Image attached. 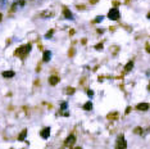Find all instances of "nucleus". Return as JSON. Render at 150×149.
Returning <instances> with one entry per match:
<instances>
[{
    "mask_svg": "<svg viewBox=\"0 0 150 149\" xmlns=\"http://www.w3.org/2000/svg\"><path fill=\"white\" fill-rule=\"evenodd\" d=\"M68 54H69V57H73V54H75V48H72V49H71V50H69V53H68Z\"/></svg>",
    "mask_w": 150,
    "mask_h": 149,
    "instance_id": "obj_23",
    "label": "nucleus"
},
{
    "mask_svg": "<svg viewBox=\"0 0 150 149\" xmlns=\"http://www.w3.org/2000/svg\"><path fill=\"white\" fill-rule=\"evenodd\" d=\"M126 148H127V141H126V139H124L123 134H121V135H118V138H117L116 149H126Z\"/></svg>",
    "mask_w": 150,
    "mask_h": 149,
    "instance_id": "obj_2",
    "label": "nucleus"
},
{
    "mask_svg": "<svg viewBox=\"0 0 150 149\" xmlns=\"http://www.w3.org/2000/svg\"><path fill=\"white\" fill-rule=\"evenodd\" d=\"M59 114H62V116H69V113H68V112H60Z\"/></svg>",
    "mask_w": 150,
    "mask_h": 149,
    "instance_id": "obj_27",
    "label": "nucleus"
},
{
    "mask_svg": "<svg viewBox=\"0 0 150 149\" xmlns=\"http://www.w3.org/2000/svg\"><path fill=\"white\" fill-rule=\"evenodd\" d=\"M87 95L89 96H94V91L93 90H87Z\"/></svg>",
    "mask_w": 150,
    "mask_h": 149,
    "instance_id": "obj_24",
    "label": "nucleus"
},
{
    "mask_svg": "<svg viewBox=\"0 0 150 149\" xmlns=\"http://www.w3.org/2000/svg\"><path fill=\"white\" fill-rule=\"evenodd\" d=\"M75 91L76 90L73 89V87H65V90H64V92L67 95H72V94H75Z\"/></svg>",
    "mask_w": 150,
    "mask_h": 149,
    "instance_id": "obj_17",
    "label": "nucleus"
},
{
    "mask_svg": "<svg viewBox=\"0 0 150 149\" xmlns=\"http://www.w3.org/2000/svg\"><path fill=\"white\" fill-rule=\"evenodd\" d=\"M52 59V51L45 50L44 54H42V62H49Z\"/></svg>",
    "mask_w": 150,
    "mask_h": 149,
    "instance_id": "obj_10",
    "label": "nucleus"
},
{
    "mask_svg": "<svg viewBox=\"0 0 150 149\" xmlns=\"http://www.w3.org/2000/svg\"><path fill=\"white\" fill-rule=\"evenodd\" d=\"M75 143H76V136H75V135H69L67 139H65L64 145H65V146H72Z\"/></svg>",
    "mask_w": 150,
    "mask_h": 149,
    "instance_id": "obj_4",
    "label": "nucleus"
},
{
    "mask_svg": "<svg viewBox=\"0 0 150 149\" xmlns=\"http://www.w3.org/2000/svg\"><path fill=\"white\" fill-rule=\"evenodd\" d=\"M131 109H132L131 107H127V108H126V114H128V113H130V110H131Z\"/></svg>",
    "mask_w": 150,
    "mask_h": 149,
    "instance_id": "obj_26",
    "label": "nucleus"
},
{
    "mask_svg": "<svg viewBox=\"0 0 150 149\" xmlns=\"http://www.w3.org/2000/svg\"><path fill=\"white\" fill-rule=\"evenodd\" d=\"M83 109H85V110H91V109H93V103H91V102L85 103V104H83Z\"/></svg>",
    "mask_w": 150,
    "mask_h": 149,
    "instance_id": "obj_16",
    "label": "nucleus"
},
{
    "mask_svg": "<svg viewBox=\"0 0 150 149\" xmlns=\"http://www.w3.org/2000/svg\"><path fill=\"white\" fill-rule=\"evenodd\" d=\"M98 1H99V0H90V3H91V4H96Z\"/></svg>",
    "mask_w": 150,
    "mask_h": 149,
    "instance_id": "obj_30",
    "label": "nucleus"
},
{
    "mask_svg": "<svg viewBox=\"0 0 150 149\" xmlns=\"http://www.w3.org/2000/svg\"><path fill=\"white\" fill-rule=\"evenodd\" d=\"M53 33H54V30L48 31V32H46V35H45V37H46V39H50V37L53 36Z\"/></svg>",
    "mask_w": 150,
    "mask_h": 149,
    "instance_id": "obj_20",
    "label": "nucleus"
},
{
    "mask_svg": "<svg viewBox=\"0 0 150 149\" xmlns=\"http://www.w3.org/2000/svg\"><path fill=\"white\" fill-rule=\"evenodd\" d=\"M103 32H104L103 28H99V30H98V33H103Z\"/></svg>",
    "mask_w": 150,
    "mask_h": 149,
    "instance_id": "obj_31",
    "label": "nucleus"
},
{
    "mask_svg": "<svg viewBox=\"0 0 150 149\" xmlns=\"http://www.w3.org/2000/svg\"><path fill=\"white\" fill-rule=\"evenodd\" d=\"M30 51H31V44H26V45L19 46V48L14 51V54H16V55H18L21 59H24L27 55H28Z\"/></svg>",
    "mask_w": 150,
    "mask_h": 149,
    "instance_id": "obj_1",
    "label": "nucleus"
},
{
    "mask_svg": "<svg viewBox=\"0 0 150 149\" xmlns=\"http://www.w3.org/2000/svg\"><path fill=\"white\" fill-rule=\"evenodd\" d=\"M53 15H54L53 10H44V12L40 13V17L41 18H52Z\"/></svg>",
    "mask_w": 150,
    "mask_h": 149,
    "instance_id": "obj_9",
    "label": "nucleus"
},
{
    "mask_svg": "<svg viewBox=\"0 0 150 149\" xmlns=\"http://www.w3.org/2000/svg\"><path fill=\"white\" fill-rule=\"evenodd\" d=\"M149 108H150V104H149V103H139V104L136 105V109H137V110H142V112L147 110Z\"/></svg>",
    "mask_w": 150,
    "mask_h": 149,
    "instance_id": "obj_5",
    "label": "nucleus"
},
{
    "mask_svg": "<svg viewBox=\"0 0 150 149\" xmlns=\"http://www.w3.org/2000/svg\"><path fill=\"white\" fill-rule=\"evenodd\" d=\"M110 50H112V54H113V55H117V53H118L119 51V46H117V45H113L110 48Z\"/></svg>",
    "mask_w": 150,
    "mask_h": 149,
    "instance_id": "obj_18",
    "label": "nucleus"
},
{
    "mask_svg": "<svg viewBox=\"0 0 150 149\" xmlns=\"http://www.w3.org/2000/svg\"><path fill=\"white\" fill-rule=\"evenodd\" d=\"M119 4H121V3H119V1H113V5H114V8H116V7H118Z\"/></svg>",
    "mask_w": 150,
    "mask_h": 149,
    "instance_id": "obj_25",
    "label": "nucleus"
},
{
    "mask_svg": "<svg viewBox=\"0 0 150 149\" xmlns=\"http://www.w3.org/2000/svg\"><path fill=\"white\" fill-rule=\"evenodd\" d=\"M147 18H149V19H150V13H147Z\"/></svg>",
    "mask_w": 150,
    "mask_h": 149,
    "instance_id": "obj_33",
    "label": "nucleus"
},
{
    "mask_svg": "<svg viewBox=\"0 0 150 149\" xmlns=\"http://www.w3.org/2000/svg\"><path fill=\"white\" fill-rule=\"evenodd\" d=\"M59 77L58 76H52V77H49V84L52 85V86H55V85L59 82Z\"/></svg>",
    "mask_w": 150,
    "mask_h": 149,
    "instance_id": "obj_11",
    "label": "nucleus"
},
{
    "mask_svg": "<svg viewBox=\"0 0 150 149\" xmlns=\"http://www.w3.org/2000/svg\"><path fill=\"white\" fill-rule=\"evenodd\" d=\"M77 9H85V7L83 5H77Z\"/></svg>",
    "mask_w": 150,
    "mask_h": 149,
    "instance_id": "obj_29",
    "label": "nucleus"
},
{
    "mask_svg": "<svg viewBox=\"0 0 150 149\" xmlns=\"http://www.w3.org/2000/svg\"><path fill=\"white\" fill-rule=\"evenodd\" d=\"M50 135V127H45L41 130V132H40V136H41L42 139H48Z\"/></svg>",
    "mask_w": 150,
    "mask_h": 149,
    "instance_id": "obj_8",
    "label": "nucleus"
},
{
    "mask_svg": "<svg viewBox=\"0 0 150 149\" xmlns=\"http://www.w3.org/2000/svg\"><path fill=\"white\" fill-rule=\"evenodd\" d=\"M60 109H62V110H65V109H67V103L63 102L62 104H60Z\"/></svg>",
    "mask_w": 150,
    "mask_h": 149,
    "instance_id": "obj_22",
    "label": "nucleus"
},
{
    "mask_svg": "<svg viewBox=\"0 0 150 149\" xmlns=\"http://www.w3.org/2000/svg\"><path fill=\"white\" fill-rule=\"evenodd\" d=\"M132 67H133V62L130 61L128 63H127L126 66H124V72H130V71L132 69Z\"/></svg>",
    "mask_w": 150,
    "mask_h": 149,
    "instance_id": "obj_14",
    "label": "nucleus"
},
{
    "mask_svg": "<svg viewBox=\"0 0 150 149\" xmlns=\"http://www.w3.org/2000/svg\"><path fill=\"white\" fill-rule=\"evenodd\" d=\"M103 19H104V17H103V15H98V17H96L95 19L93 21V23H99V22H101Z\"/></svg>",
    "mask_w": 150,
    "mask_h": 149,
    "instance_id": "obj_19",
    "label": "nucleus"
},
{
    "mask_svg": "<svg viewBox=\"0 0 150 149\" xmlns=\"http://www.w3.org/2000/svg\"><path fill=\"white\" fill-rule=\"evenodd\" d=\"M16 76V73H14L13 71H4L3 72V77H5V78H12V77Z\"/></svg>",
    "mask_w": 150,
    "mask_h": 149,
    "instance_id": "obj_12",
    "label": "nucleus"
},
{
    "mask_svg": "<svg viewBox=\"0 0 150 149\" xmlns=\"http://www.w3.org/2000/svg\"><path fill=\"white\" fill-rule=\"evenodd\" d=\"M26 136H27V130H26V128H23V130H22V132L18 135V140L19 141H23L24 139H26Z\"/></svg>",
    "mask_w": 150,
    "mask_h": 149,
    "instance_id": "obj_13",
    "label": "nucleus"
},
{
    "mask_svg": "<svg viewBox=\"0 0 150 149\" xmlns=\"http://www.w3.org/2000/svg\"><path fill=\"white\" fill-rule=\"evenodd\" d=\"M63 15H64V18H67V19H73V14L72 12H71L68 8H63Z\"/></svg>",
    "mask_w": 150,
    "mask_h": 149,
    "instance_id": "obj_6",
    "label": "nucleus"
},
{
    "mask_svg": "<svg viewBox=\"0 0 150 149\" xmlns=\"http://www.w3.org/2000/svg\"><path fill=\"white\" fill-rule=\"evenodd\" d=\"M95 49H96V50H103V43L96 44V45H95Z\"/></svg>",
    "mask_w": 150,
    "mask_h": 149,
    "instance_id": "obj_21",
    "label": "nucleus"
},
{
    "mask_svg": "<svg viewBox=\"0 0 150 149\" xmlns=\"http://www.w3.org/2000/svg\"><path fill=\"white\" fill-rule=\"evenodd\" d=\"M118 117H119L118 112H110L106 114V118H108L109 121H116V120H118Z\"/></svg>",
    "mask_w": 150,
    "mask_h": 149,
    "instance_id": "obj_7",
    "label": "nucleus"
},
{
    "mask_svg": "<svg viewBox=\"0 0 150 149\" xmlns=\"http://www.w3.org/2000/svg\"><path fill=\"white\" fill-rule=\"evenodd\" d=\"M1 19H3V14L0 13V22H1Z\"/></svg>",
    "mask_w": 150,
    "mask_h": 149,
    "instance_id": "obj_32",
    "label": "nucleus"
},
{
    "mask_svg": "<svg viewBox=\"0 0 150 149\" xmlns=\"http://www.w3.org/2000/svg\"><path fill=\"white\" fill-rule=\"evenodd\" d=\"M73 149H82V148H80V146H77V148H73Z\"/></svg>",
    "mask_w": 150,
    "mask_h": 149,
    "instance_id": "obj_34",
    "label": "nucleus"
},
{
    "mask_svg": "<svg viewBox=\"0 0 150 149\" xmlns=\"http://www.w3.org/2000/svg\"><path fill=\"white\" fill-rule=\"evenodd\" d=\"M146 51L150 53V44H146Z\"/></svg>",
    "mask_w": 150,
    "mask_h": 149,
    "instance_id": "obj_28",
    "label": "nucleus"
},
{
    "mask_svg": "<svg viewBox=\"0 0 150 149\" xmlns=\"http://www.w3.org/2000/svg\"><path fill=\"white\" fill-rule=\"evenodd\" d=\"M133 132L135 134H137V135H144V130H142V128L141 127H140V126H137V127H135L133 128Z\"/></svg>",
    "mask_w": 150,
    "mask_h": 149,
    "instance_id": "obj_15",
    "label": "nucleus"
},
{
    "mask_svg": "<svg viewBox=\"0 0 150 149\" xmlns=\"http://www.w3.org/2000/svg\"><path fill=\"white\" fill-rule=\"evenodd\" d=\"M119 17H121V13H119V10L117 9V8H112V9L108 12V18H109V19L118 21Z\"/></svg>",
    "mask_w": 150,
    "mask_h": 149,
    "instance_id": "obj_3",
    "label": "nucleus"
}]
</instances>
